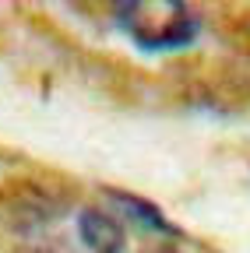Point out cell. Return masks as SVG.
I'll use <instances>...</instances> for the list:
<instances>
[{
  "instance_id": "3957f363",
  "label": "cell",
  "mask_w": 250,
  "mask_h": 253,
  "mask_svg": "<svg viewBox=\"0 0 250 253\" xmlns=\"http://www.w3.org/2000/svg\"><path fill=\"white\" fill-rule=\"evenodd\" d=\"M120 204H123V211H127V214H134L138 221H145V229H159V232H173V225H169V221L159 214V211H155L151 204H145L141 197H131V194H120L116 197Z\"/></svg>"
},
{
  "instance_id": "7a4b0ae2",
  "label": "cell",
  "mask_w": 250,
  "mask_h": 253,
  "mask_svg": "<svg viewBox=\"0 0 250 253\" xmlns=\"http://www.w3.org/2000/svg\"><path fill=\"white\" fill-rule=\"evenodd\" d=\"M123 32L141 49H180L198 36V18L183 4H166V0H145V4L120 7Z\"/></svg>"
},
{
  "instance_id": "6da1fadb",
  "label": "cell",
  "mask_w": 250,
  "mask_h": 253,
  "mask_svg": "<svg viewBox=\"0 0 250 253\" xmlns=\"http://www.w3.org/2000/svg\"><path fill=\"white\" fill-rule=\"evenodd\" d=\"M32 253H120L123 229L96 208H64L28 225Z\"/></svg>"
}]
</instances>
